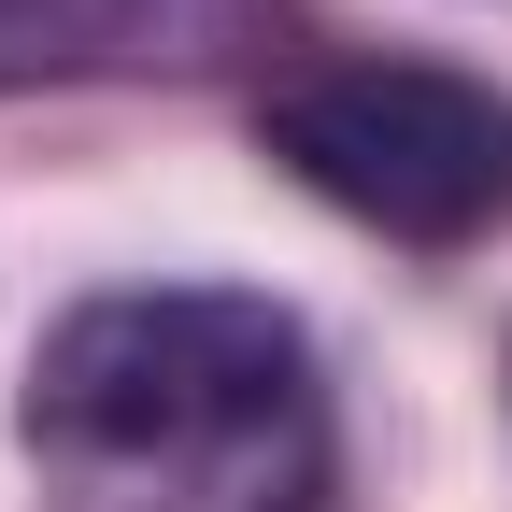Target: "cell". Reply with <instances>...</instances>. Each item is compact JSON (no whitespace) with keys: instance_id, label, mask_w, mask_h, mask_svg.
Returning a JSON list of instances; mask_svg holds the SVG:
<instances>
[{"instance_id":"obj_2","label":"cell","mask_w":512,"mask_h":512,"mask_svg":"<svg viewBox=\"0 0 512 512\" xmlns=\"http://www.w3.org/2000/svg\"><path fill=\"white\" fill-rule=\"evenodd\" d=\"M256 143L384 242L456 256L512 228V100L441 57H313L256 100Z\"/></svg>"},{"instance_id":"obj_1","label":"cell","mask_w":512,"mask_h":512,"mask_svg":"<svg viewBox=\"0 0 512 512\" xmlns=\"http://www.w3.org/2000/svg\"><path fill=\"white\" fill-rule=\"evenodd\" d=\"M15 427L57 512H313L342 456L299 313L228 285H128L57 313Z\"/></svg>"},{"instance_id":"obj_3","label":"cell","mask_w":512,"mask_h":512,"mask_svg":"<svg viewBox=\"0 0 512 512\" xmlns=\"http://www.w3.org/2000/svg\"><path fill=\"white\" fill-rule=\"evenodd\" d=\"M128 29H143V0H0V86L86 72V57H114Z\"/></svg>"}]
</instances>
